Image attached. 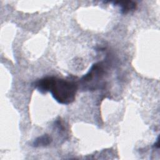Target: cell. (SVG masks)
<instances>
[{"mask_svg":"<svg viewBox=\"0 0 160 160\" xmlns=\"http://www.w3.org/2000/svg\"><path fill=\"white\" fill-rule=\"evenodd\" d=\"M34 87L41 92L49 91L59 103L69 104L75 100L78 84L73 81L54 76L46 77L34 82Z\"/></svg>","mask_w":160,"mask_h":160,"instance_id":"obj_1","label":"cell"},{"mask_svg":"<svg viewBox=\"0 0 160 160\" xmlns=\"http://www.w3.org/2000/svg\"><path fill=\"white\" fill-rule=\"evenodd\" d=\"M114 4L121 8V11L122 13H127L134 9L136 7V2L132 1H117L115 2Z\"/></svg>","mask_w":160,"mask_h":160,"instance_id":"obj_2","label":"cell"},{"mask_svg":"<svg viewBox=\"0 0 160 160\" xmlns=\"http://www.w3.org/2000/svg\"><path fill=\"white\" fill-rule=\"evenodd\" d=\"M51 141V138L47 134H45L42 136L39 137L37 138L33 142L34 146H46L49 144Z\"/></svg>","mask_w":160,"mask_h":160,"instance_id":"obj_3","label":"cell"}]
</instances>
